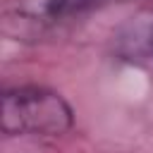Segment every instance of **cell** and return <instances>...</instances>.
Instances as JSON below:
<instances>
[{
	"mask_svg": "<svg viewBox=\"0 0 153 153\" xmlns=\"http://www.w3.org/2000/svg\"><path fill=\"white\" fill-rule=\"evenodd\" d=\"M117 45L122 57L139 65H153V14L148 12L131 19L120 33Z\"/></svg>",
	"mask_w": 153,
	"mask_h": 153,
	"instance_id": "obj_2",
	"label": "cell"
},
{
	"mask_svg": "<svg viewBox=\"0 0 153 153\" xmlns=\"http://www.w3.org/2000/svg\"><path fill=\"white\" fill-rule=\"evenodd\" d=\"M110 2H120V0H48L45 12L50 17H72V14H81V12H88L93 7H103Z\"/></svg>",
	"mask_w": 153,
	"mask_h": 153,
	"instance_id": "obj_3",
	"label": "cell"
},
{
	"mask_svg": "<svg viewBox=\"0 0 153 153\" xmlns=\"http://www.w3.org/2000/svg\"><path fill=\"white\" fill-rule=\"evenodd\" d=\"M72 122L69 103L45 86H17L2 96V131L7 136H62Z\"/></svg>",
	"mask_w": 153,
	"mask_h": 153,
	"instance_id": "obj_1",
	"label": "cell"
}]
</instances>
